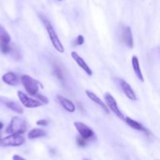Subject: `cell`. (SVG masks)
<instances>
[{
	"instance_id": "cell-11",
	"label": "cell",
	"mask_w": 160,
	"mask_h": 160,
	"mask_svg": "<svg viewBox=\"0 0 160 160\" xmlns=\"http://www.w3.org/2000/svg\"><path fill=\"white\" fill-rule=\"evenodd\" d=\"M85 93H86V95H87V96L88 97V98H90L92 101H93L95 104H97L98 106H99L100 107H101L102 109L103 110L106 112V113L107 114L110 113V112H109V108L107 107V106H106V105L102 101L101 98H100L98 96H97V95H95L94 92H91V91H88V90H86Z\"/></svg>"
},
{
	"instance_id": "cell-26",
	"label": "cell",
	"mask_w": 160,
	"mask_h": 160,
	"mask_svg": "<svg viewBox=\"0 0 160 160\" xmlns=\"http://www.w3.org/2000/svg\"><path fill=\"white\" fill-rule=\"evenodd\" d=\"M83 160H88V159H83Z\"/></svg>"
},
{
	"instance_id": "cell-22",
	"label": "cell",
	"mask_w": 160,
	"mask_h": 160,
	"mask_svg": "<svg viewBox=\"0 0 160 160\" xmlns=\"http://www.w3.org/2000/svg\"><path fill=\"white\" fill-rule=\"evenodd\" d=\"M35 96L37 97V98H38L39 100H41V102L42 103H45V104H48V99L46 98L45 96H44V95H35Z\"/></svg>"
},
{
	"instance_id": "cell-25",
	"label": "cell",
	"mask_w": 160,
	"mask_h": 160,
	"mask_svg": "<svg viewBox=\"0 0 160 160\" xmlns=\"http://www.w3.org/2000/svg\"><path fill=\"white\" fill-rule=\"evenodd\" d=\"M2 128H3V123L0 122V130L2 129Z\"/></svg>"
},
{
	"instance_id": "cell-1",
	"label": "cell",
	"mask_w": 160,
	"mask_h": 160,
	"mask_svg": "<svg viewBox=\"0 0 160 160\" xmlns=\"http://www.w3.org/2000/svg\"><path fill=\"white\" fill-rule=\"evenodd\" d=\"M41 20H42V23H43L44 26H45V29H46L47 32H48V36H49V38L51 40L52 44L53 47L57 50L59 52L63 53L64 52V47L62 45V44L61 43L60 40L58 38L57 34L55 31L54 28H53L52 25L50 23L49 20L45 17H41Z\"/></svg>"
},
{
	"instance_id": "cell-8",
	"label": "cell",
	"mask_w": 160,
	"mask_h": 160,
	"mask_svg": "<svg viewBox=\"0 0 160 160\" xmlns=\"http://www.w3.org/2000/svg\"><path fill=\"white\" fill-rule=\"evenodd\" d=\"M73 125H74L75 128H76L77 131L80 134L81 137H82L83 138L88 139L94 136L93 131L89 127H88L87 125L82 123V122H74Z\"/></svg>"
},
{
	"instance_id": "cell-13",
	"label": "cell",
	"mask_w": 160,
	"mask_h": 160,
	"mask_svg": "<svg viewBox=\"0 0 160 160\" xmlns=\"http://www.w3.org/2000/svg\"><path fill=\"white\" fill-rule=\"evenodd\" d=\"M57 98L61 106H62L66 110L68 111L69 112H75V110H76V106H75V105L73 104L70 100L65 98V97L62 96V95H59Z\"/></svg>"
},
{
	"instance_id": "cell-20",
	"label": "cell",
	"mask_w": 160,
	"mask_h": 160,
	"mask_svg": "<svg viewBox=\"0 0 160 160\" xmlns=\"http://www.w3.org/2000/svg\"><path fill=\"white\" fill-rule=\"evenodd\" d=\"M84 43V38L81 34L78 35L75 40V45H82Z\"/></svg>"
},
{
	"instance_id": "cell-18",
	"label": "cell",
	"mask_w": 160,
	"mask_h": 160,
	"mask_svg": "<svg viewBox=\"0 0 160 160\" xmlns=\"http://www.w3.org/2000/svg\"><path fill=\"white\" fill-rule=\"evenodd\" d=\"M6 107L10 109L13 112H17V113L22 114L23 112V107L18 102H7L6 103Z\"/></svg>"
},
{
	"instance_id": "cell-4",
	"label": "cell",
	"mask_w": 160,
	"mask_h": 160,
	"mask_svg": "<svg viewBox=\"0 0 160 160\" xmlns=\"http://www.w3.org/2000/svg\"><path fill=\"white\" fill-rule=\"evenodd\" d=\"M25 142V138L21 134H11L7 137L0 140V144L4 146L18 147L23 145Z\"/></svg>"
},
{
	"instance_id": "cell-16",
	"label": "cell",
	"mask_w": 160,
	"mask_h": 160,
	"mask_svg": "<svg viewBox=\"0 0 160 160\" xmlns=\"http://www.w3.org/2000/svg\"><path fill=\"white\" fill-rule=\"evenodd\" d=\"M124 120L125 121H126V123H128V126H130L131 128H133V129L137 130V131H145V132L147 133V130L145 129L140 123H138V122L136 121V120H133V119L130 118V117H126Z\"/></svg>"
},
{
	"instance_id": "cell-6",
	"label": "cell",
	"mask_w": 160,
	"mask_h": 160,
	"mask_svg": "<svg viewBox=\"0 0 160 160\" xmlns=\"http://www.w3.org/2000/svg\"><path fill=\"white\" fill-rule=\"evenodd\" d=\"M17 96H18L19 99H20L22 105L26 108L33 109V108L40 107V106H42V104H43V103L41 102L39 100L34 99V98L28 97L24 92H21V91H19V92H17Z\"/></svg>"
},
{
	"instance_id": "cell-9",
	"label": "cell",
	"mask_w": 160,
	"mask_h": 160,
	"mask_svg": "<svg viewBox=\"0 0 160 160\" xmlns=\"http://www.w3.org/2000/svg\"><path fill=\"white\" fill-rule=\"evenodd\" d=\"M71 56H72V58L73 59V60L77 62V64H78V65L79 66V67H81V68L82 69V70H84V71L88 75V76H92V70H91L90 67H88V65L86 63L85 61H84V59H83L82 58H81V56H80L76 52H72Z\"/></svg>"
},
{
	"instance_id": "cell-17",
	"label": "cell",
	"mask_w": 160,
	"mask_h": 160,
	"mask_svg": "<svg viewBox=\"0 0 160 160\" xmlns=\"http://www.w3.org/2000/svg\"><path fill=\"white\" fill-rule=\"evenodd\" d=\"M46 134L47 133L45 130L41 129V128H34L28 133V137L29 139H34L38 138L45 137Z\"/></svg>"
},
{
	"instance_id": "cell-2",
	"label": "cell",
	"mask_w": 160,
	"mask_h": 160,
	"mask_svg": "<svg viewBox=\"0 0 160 160\" xmlns=\"http://www.w3.org/2000/svg\"><path fill=\"white\" fill-rule=\"evenodd\" d=\"M26 130L27 123L24 119L19 117H13L6 129V132L10 134H22L26 131Z\"/></svg>"
},
{
	"instance_id": "cell-21",
	"label": "cell",
	"mask_w": 160,
	"mask_h": 160,
	"mask_svg": "<svg viewBox=\"0 0 160 160\" xmlns=\"http://www.w3.org/2000/svg\"><path fill=\"white\" fill-rule=\"evenodd\" d=\"M86 139L83 138L82 137H80L77 138V142H78V145L81 147H84L86 145Z\"/></svg>"
},
{
	"instance_id": "cell-24",
	"label": "cell",
	"mask_w": 160,
	"mask_h": 160,
	"mask_svg": "<svg viewBox=\"0 0 160 160\" xmlns=\"http://www.w3.org/2000/svg\"><path fill=\"white\" fill-rule=\"evenodd\" d=\"M12 160H26V159H23V157H21V156H19V155H14V156H12Z\"/></svg>"
},
{
	"instance_id": "cell-3",
	"label": "cell",
	"mask_w": 160,
	"mask_h": 160,
	"mask_svg": "<svg viewBox=\"0 0 160 160\" xmlns=\"http://www.w3.org/2000/svg\"><path fill=\"white\" fill-rule=\"evenodd\" d=\"M21 82L24 87L26 92L30 95H37L39 90V82L37 80L34 79L29 75H23L21 77Z\"/></svg>"
},
{
	"instance_id": "cell-19",
	"label": "cell",
	"mask_w": 160,
	"mask_h": 160,
	"mask_svg": "<svg viewBox=\"0 0 160 160\" xmlns=\"http://www.w3.org/2000/svg\"><path fill=\"white\" fill-rule=\"evenodd\" d=\"M54 73H55V74H56V76L58 78V79L61 80V81H62V80H63V75H62V72L61 71V69L59 68V67H55Z\"/></svg>"
},
{
	"instance_id": "cell-27",
	"label": "cell",
	"mask_w": 160,
	"mask_h": 160,
	"mask_svg": "<svg viewBox=\"0 0 160 160\" xmlns=\"http://www.w3.org/2000/svg\"><path fill=\"white\" fill-rule=\"evenodd\" d=\"M59 1H62V0H59Z\"/></svg>"
},
{
	"instance_id": "cell-12",
	"label": "cell",
	"mask_w": 160,
	"mask_h": 160,
	"mask_svg": "<svg viewBox=\"0 0 160 160\" xmlns=\"http://www.w3.org/2000/svg\"><path fill=\"white\" fill-rule=\"evenodd\" d=\"M123 40L125 45L129 48H132L134 46V38L131 27H126L123 31Z\"/></svg>"
},
{
	"instance_id": "cell-5",
	"label": "cell",
	"mask_w": 160,
	"mask_h": 160,
	"mask_svg": "<svg viewBox=\"0 0 160 160\" xmlns=\"http://www.w3.org/2000/svg\"><path fill=\"white\" fill-rule=\"evenodd\" d=\"M11 38L6 30L0 24V50L2 52L7 54L11 52V47L9 43Z\"/></svg>"
},
{
	"instance_id": "cell-14",
	"label": "cell",
	"mask_w": 160,
	"mask_h": 160,
	"mask_svg": "<svg viewBox=\"0 0 160 160\" xmlns=\"http://www.w3.org/2000/svg\"><path fill=\"white\" fill-rule=\"evenodd\" d=\"M2 81L10 86H16L19 84V80L17 75L13 72H8L5 73L2 78Z\"/></svg>"
},
{
	"instance_id": "cell-15",
	"label": "cell",
	"mask_w": 160,
	"mask_h": 160,
	"mask_svg": "<svg viewBox=\"0 0 160 160\" xmlns=\"http://www.w3.org/2000/svg\"><path fill=\"white\" fill-rule=\"evenodd\" d=\"M131 61H132V67L133 70H134V73L137 76V78H138V80L142 82H144V77L142 75V70H141L140 68V64H139V60L138 56H133L132 59H131Z\"/></svg>"
},
{
	"instance_id": "cell-10",
	"label": "cell",
	"mask_w": 160,
	"mask_h": 160,
	"mask_svg": "<svg viewBox=\"0 0 160 160\" xmlns=\"http://www.w3.org/2000/svg\"><path fill=\"white\" fill-rule=\"evenodd\" d=\"M120 84L122 90H123V93L125 94V95H126L129 99L132 100V101H135V100L137 99V96H136L135 92H134V90H133V88H131V86L130 85L127 81H125L124 80H120Z\"/></svg>"
},
{
	"instance_id": "cell-23",
	"label": "cell",
	"mask_w": 160,
	"mask_h": 160,
	"mask_svg": "<svg viewBox=\"0 0 160 160\" xmlns=\"http://www.w3.org/2000/svg\"><path fill=\"white\" fill-rule=\"evenodd\" d=\"M36 124L38 125V126H47L48 124V121L47 120H38Z\"/></svg>"
},
{
	"instance_id": "cell-7",
	"label": "cell",
	"mask_w": 160,
	"mask_h": 160,
	"mask_svg": "<svg viewBox=\"0 0 160 160\" xmlns=\"http://www.w3.org/2000/svg\"><path fill=\"white\" fill-rule=\"evenodd\" d=\"M105 100H106V104H107L106 106H108L107 107H109V109H111V111H112V112H113L119 119H120V120H124V115L122 113V112L120 110V109H119L117 102H116L113 96H112L111 94L108 93L107 92V93L105 94Z\"/></svg>"
}]
</instances>
